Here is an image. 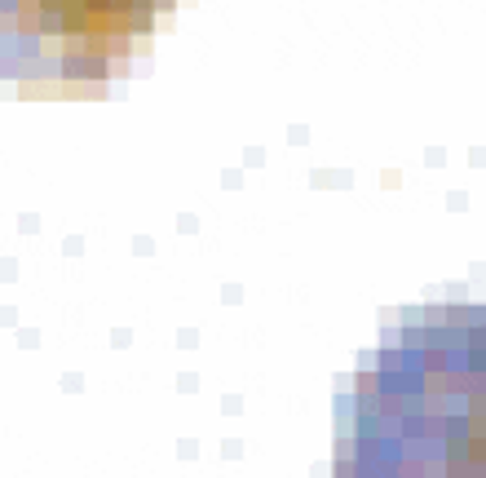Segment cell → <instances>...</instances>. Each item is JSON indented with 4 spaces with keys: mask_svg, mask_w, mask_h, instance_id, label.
I'll use <instances>...</instances> for the list:
<instances>
[{
    "mask_svg": "<svg viewBox=\"0 0 486 478\" xmlns=\"http://www.w3.org/2000/svg\"><path fill=\"white\" fill-rule=\"evenodd\" d=\"M362 478H486V310H429L358 381Z\"/></svg>",
    "mask_w": 486,
    "mask_h": 478,
    "instance_id": "cell-1",
    "label": "cell"
}]
</instances>
